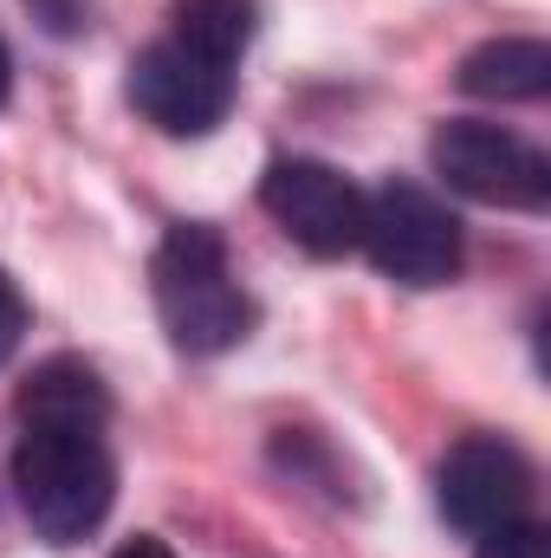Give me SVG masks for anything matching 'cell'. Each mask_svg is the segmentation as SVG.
<instances>
[{"mask_svg": "<svg viewBox=\"0 0 551 558\" xmlns=\"http://www.w3.org/2000/svg\"><path fill=\"white\" fill-rule=\"evenodd\" d=\"M111 422H72V416H33L20 422L13 448V487L46 546H78L105 526L118 500V454H111Z\"/></svg>", "mask_w": 551, "mask_h": 558, "instance_id": "6da1fadb", "label": "cell"}, {"mask_svg": "<svg viewBox=\"0 0 551 558\" xmlns=\"http://www.w3.org/2000/svg\"><path fill=\"white\" fill-rule=\"evenodd\" d=\"M149 292H156V318L169 331L175 351L188 357H221L254 331V299L234 279L228 241L208 221H175L149 260Z\"/></svg>", "mask_w": 551, "mask_h": 558, "instance_id": "7a4b0ae2", "label": "cell"}, {"mask_svg": "<svg viewBox=\"0 0 551 558\" xmlns=\"http://www.w3.org/2000/svg\"><path fill=\"white\" fill-rule=\"evenodd\" d=\"M428 162L454 195H467L480 208H519V215L551 208V156L519 131H500L480 118H448L428 137Z\"/></svg>", "mask_w": 551, "mask_h": 558, "instance_id": "3957f363", "label": "cell"}, {"mask_svg": "<svg viewBox=\"0 0 551 558\" xmlns=\"http://www.w3.org/2000/svg\"><path fill=\"white\" fill-rule=\"evenodd\" d=\"M370 267L396 286H448L461 274V221L454 208L409 175H390L364 195V241Z\"/></svg>", "mask_w": 551, "mask_h": 558, "instance_id": "277c9868", "label": "cell"}, {"mask_svg": "<svg viewBox=\"0 0 551 558\" xmlns=\"http://www.w3.org/2000/svg\"><path fill=\"white\" fill-rule=\"evenodd\" d=\"M260 208L279 221L285 241H298L311 260H344L364 241V189L318 162V156H279L260 175Z\"/></svg>", "mask_w": 551, "mask_h": 558, "instance_id": "5b68a950", "label": "cell"}, {"mask_svg": "<svg viewBox=\"0 0 551 558\" xmlns=\"http://www.w3.org/2000/svg\"><path fill=\"white\" fill-rule=\"evenodd\" d=\"M124 98L137 105L143 124H156L162 137H208L234 111V65L201 59L182 39H156V46H143L131 59Z\"/></svg>", "mask_w": 551, "mask_h": 558, "instance_id": "8992f818", "label": "cell"}, {"mask_svg": "<svg viewBox=\"0 0 551 558\" xmlns=\"http://www.w3.org/2000/svg\"><path fill=\"white\" fill-rule=\"evenodd\" d=\"M532 494H539V474L532 461L506 441V435H467L448 448L441 474H434V500H441V520L467 539H487L513 520H532Z\"/></svg>", "mask_w": 551, "mask_h": 558, "instance_id": "52a82bcc", "label": "cell"}, {"mask_svg": "<svg viewBox=\"0 0 551 558\" xmlns=\"http://www.w3.org/2000/svg\"><path fill=\"white\" fill-rule=\"evenodd\" d=\"M461 92L467 98H500V105H532L551 92V46L546 39H487L461 59Z\"/></svg>", "mask_w": 551, "mask_h": 558, "instance_id": "ba28073f", "label": "cell"}, {"mask_svg": "<svg viewBox=\"0 0 551 558\" xmlns=\"http://www.w3.org/2000/svg\"><path fill=\"white\" fill-rule=\"evenodd\" d=\"M33 416H72V422H111V390L85 357H46L20 384V422Z\"/></svg>", "mask_w": 551, "mask_h": 558, "instance_id": "9c48e42d", "label": "cell"}, {"mask_svg": "<svg viewBox=\"0 0 551 558\" xmlns=\"http://www.w3.org/2000/svg\"><path fill=\"white\" fill-rule=\"evenodd\" d=\"M169 39L195 46L201 59L234 65L260 33V0H169Z\"/></svg>", "mask_w": 551, "mask_h": 558, "instance_id": "30bf717a", "label": "cell"}, {"mask_svg": "<svg viewBox=\"0 0 551 558\" xmlns=\"http://www.w3.org/2000/svg\"><path fill=\"white\" fill-rule=\"evenodd\" d=\"M474 558H551V546H546V526H532V520H513V526L487 533V539H480V553H474Z\"/></svg>", "mask_w": 551, "mask_h": 558, "instance_id": "8fae6325", "label": "cell"}, {"mask_svg": "<svg viewBox=\"0 0 551 558\" xmlns=\"http://www.w3.org/2000/svg\"><path fill=\"white\" fill-rule=\"evenodd\" d=\"M26 7H33V20H39L46 33H59V39L85 33V26H91V13H98V0H26Z\"/></svg>", "mask_w": 551, "mask_h": 558, "instance_id": "7c38bea8", "label": "cell"}, {"mask_svg": "<svg viewBox=\"0 0 551 558\" xmlns=\"http://www.w3.org/2000/svg\"><path fill=\"white\" fill-rule=\"evenodd\" d=\"M20 338H26V292H20V279L0 267V364L13 357Z\"/></svg>", "mask_w": 551, "mask_h": 558, "instance_id": "4fadbf2b", "label": "cell"}, {"mask_svg": "<svg viewBox=\"0 0 551 558\" xmlns=\"http://www.w3.org/2000/svg\"><path fill=\"white\" fill-rule=\"evenodd\" d=\"M111 558H175V546H169V539H156V533H137V539H124Z\"/></svg>", "mask_w": 551, "mask_h": 558, "instance_id": "5bb4252c", "label": "cell"}, {"mask_svg": "<svg viewBox=\"0 0 551 558\" xmlns=\"http://www.w3.org/2000/svg\"><path fill=\"white\" fill-rule=\"evenodd\" d=\"M7 92H13V52H7V39H0V105H7Z\"/></svg>", "mask_w": 551, "mask_h": 558, "instance_id": "9a60e30c", "label": "cell"}]
</instances>
